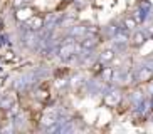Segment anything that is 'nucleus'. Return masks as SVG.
Instances as JSON below:
<instances>
[{
	"instance_id": "1",
	"label": "nucleus",
	"mask_w": 153,
	"mask_h": 134,
	"mask_svg": "<svg viewBox=\"0 0 153 134\" xmlns=\"http://www.w3.org/2000/svg\"><path fill=\"white\" fill-rule=\"evenodd\" d=\"M32 15H34V10H32L30 7H24V9H19L17 12H15V18L20 20V22H27Z\"/></svg>"
},
{
	"instance_id": "2",
	"label": "nucleus",
	"mask_w": 153,
	"mask_h": 134,
	"mask_svg": "<svg viewBox=\"0 0 153 134\" xmlns=\"http://www.w3.org/2000/svg\"><path fill=\"white\" fill-rule=\"evenodd\" d=\"M27 24H29V29L39 30V29L44 25V20H42V17H39V15H32V17L27 20Z\"/></svg>"
},
{
	"instance_id": "3",
	"label": "nucleus",
	"mask_w": 153,
	"mask_h": 134,
	"mask_svg": "<svg viewBox=\"0 0 153 134\" xmlns=\"http://www.w3.org/2000/svg\"><path fill=\"white\" fill-rule=\"evenodd\" d=\"M138 80H141V82L152 80V71H150V69H141V71L138 72Z\"/></svg>"
},
{
	"instance_id": "4",
	"label": "nucleus",
	"mask_w": 153,
	"mask_h": 134,
	"mask_svg": "<svg viewBox=\"0 0 153 134\" xmlns=\"http://www.w3.org/2000/svg\"><path fill=\"white\" fill-rule=\"evenodd\" d=\"M96 44H98V39L96 37H88V39H84L81 42L82 49H93V47H96Z\"/></svg>"
},
{
	"instance_id": "5",
	"label": "nucleus",
	"mask_w": 153,
	"mask_h": 134,
	"mask_svg": "<svg viewBox=\"0 0 153 134\" xmlns=\"http://www.w3.org/2000/svg\"><path fill=\"white\" fill-rule=\"evenodd\" d=\"M145 40H146V35H145V34H141V32H136L135 35H133V42H135V45L145 44Z\"/></svg>"
},
{
	"instance_id": "6",
	"label": "nucleus",
	"mask_w": 153,
	"mask_h": 134,
	"mask_svg": "<svg viewBox=\"0 0 153 134\" xmlns=\"http://www.w3.org/2000/svg\"><path fill=\"white\" fill-rule=\"evenodd\" d=\"M113 59H114V52H113V50H104V52L101 54V60H103V62H111Z\"/></svg>"
},
{
	"instance_id": "7",
	"label": "nucleus",
	"mask_w": 153,
	"mask_h": 134,
	"mask_svg": "<svg viewBox=\"0 0 153 134\" xmlns=\"http://www.w3.org/2000/svg\"><path fill=\"white\" fill-rule=\"evenodd\" d=\"M123 24H125V27H126V29H130V30L136 29V20L133 17H126L125 20H123Z\"/></svg>"
},
{
	"instance_id": "8",
	"label": "nucleus",
	"mask_w": 153,
	"mask_h": 134,
	"mask_svg": "<svg viewBox=\"0 0 153 134\" xmlns=\"http://www.w3.org/2000/svg\"><path fill=\"white\" fill-rule=\"evenodd\" d=\"M72 45H64V47H61V55L62 57H68V55H71L72 54Z\"/></svg>"
},
{
	"instance_id": "9",
	"label": "nucleus",
	"mask_w": 153,
	"mask_h": 134,
	"mask_svg": "<svg viewBox=\"0 0 153 134\" xmlns=\"http://www.w3.org/2000/svg\"><path fill=\"white\" fill-rule=\"evenodd\" d=\"M37 97H39V99H47V97H49V92H47V91H39V92H37Z\"/></svg>"
},
{
	"instance_id": "10",
	"label": "nucleus",
	"mask_w": 153,
	"mask_h": 134,
	"mask_svg": "<svg viewBox=\"0 0 153 134\" xmlns=\"http://www.w3.org/2000/svg\"><path fill=\"white\" fill-rule=\"evenodd\" d=\"M9 106H10V99H4L2 101V107L4 109H9Z\"/></svg>"
},
{
	"instance_id": "11",
	"label": "nucleus",
	"mask_w": 153,
	"mask_h": 134,
	"mask_svg": "<svg viewBox=\"0 0 153 134\" xmlns=\"http://www.w3.org/2000/svg\"><path fill=\"white\" fill-rule=\"evenodd\" d=\"M52 122H54L52 117H44V124H52Z\"/></svg>"
},
{
	"instance_id": "12",
	"label": "nucleus",
	"mask_w": 153,
	"mask_h": 134,
	"mask_svg": "<svg viewBox=\"0 0 153 134\" xmlns=\"http://www.w3.org/2000/svg\"><path fill=\"white\" fill-rule=\"evenodd\" d=\"M103 74H104V76H106V77H111V69H108V67H106V69H104V71H103Z\"/></svg>"
}]
</instances>
